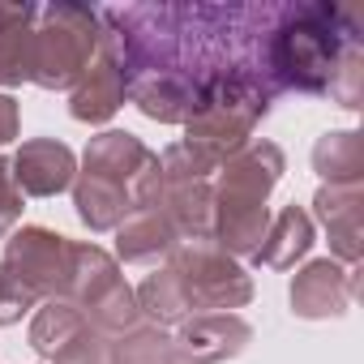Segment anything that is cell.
Wrapping results in <instances>:
<instances>
[{"mask_svg":"<svg viewBox=\"0 0 364 364\" xmlns=\"http://www.w3.org/2000/svg\"><path fill=\"white\" fill-rule=\"evenodd\" d=\"M137 309H141V317H150V326H180V321L193 317V304H189L185 287L176 283V274L167 266L154 270L137 287Z\"/></svg>","mask_w":364,"mask_h":364,"instance_id":"obj_20","label":"cell"},{"mask_svg":"<svg viewBox=\"0 0 364 364\" xmlns=\"http://www.w3.org/2000/svg\"><path fill=\"white\" fill-rule=\"evenodd\" d=\"M159 210L176 228L180 240H210L215 236V185L210 180H180L163 185Z\"/></svg>","mask_w":364,"mask_h":364,"instance_id":"obj_13","label":"cell"},{"mask_svg":"<svg viewBox=\"0 0 364 364\" xmlns=\"http://www.w3.org/2000/svg\"><path fill=\"white\" fill-rule=\"evenodd\" d=\"M124 99H129L124 95V73H120L116 56L107 48H99V56L90 60V69L82 73V82L69 95L73 120H82V124H107L124 107Z\"/></svg>","mask_w":364,"mask_h":364,"instance_id":"obj_12","label":"cell"},{"mask_svg":"<svg viewBox=\"0 0 364 364\" xmlns=\"http://www.w3.org/2000/svg\"><path fill=\"white\" fill-rule=\"evenodd\" d=\"M360 48V26L351 9L317 0V5H283L270 31V77L279 90L326 95L338 60Z\"/></svg>","mask_w":364,"mask_h":364,"instance_id":"obj_3","label":"cell"},{"mask_svg":"<svg viewBox=\"0 0 364 364\" xmlns=\"http://www.w3.org/2000/svg\"><path fill=\"white\" fill-rule=\"evenodd\" d=\"M103 48V26L95 9L43 5L31 31V82L43 90H73Z\"/></svg>","mask_w":364,"mask_h":364,"instance_id":"obj_5","label":"cell"},{"mask_svg":"<svg viewBox=\"0 0 364 364\" xmlns=\"http://www.w3.org/2000/svg\"><path fill=\"white\" fill-rule=\"evenodd\" d=\"M43 300L18 279V274H9L5 266H0V326H14V321H22L31 309H39Z\"/></svg>","mask_w":364,"mask_h":364,"instance_id":"obj_23","label":"cell"},{"mask_svg":"<svg viewBox=\"0 0 364 364\" xmlns=\"http://www.w3.org/2000/svg\"><path fill=\"white\" fill-rule=\"evenodd\" d=\"M313 171L326 185H360L364 180V137L355 129H338V133L317 137Z\"/></svg>","mask_w":364,"mask_h":364,"instance_id":"obj_19","label":"cell"},{"mask_svg":"<svg viewBox=\"0 0 364 364\" xmlns=\"http://www.w3.org/2000/svg\"><path fill=\"white\" fill-rule=\"evenodd\" d=\"M355 287H360V274L355 270H343L338 262L321 257V262H309L304 270H296L291 279V313L304 317V321H326V317H343L355 300Z\"/></svg>","mask_w":364,"mask_h":364,"instance_id":"obj_10","label":"cell"},{"mask_svg":"<svg viewBox=\"0 0 364 364\" xmlns=\"http://www.w3.org/2000/svg\"><path fill=\"white\" fill-rule=\"evenodd\" d=\"M287 159L274 141H245L223 167L215 185V245L232 257H253L270 228V193Z\"/></svg>","mask_w":364,"mask_h":364,"instance_id":"obj_4","label":"cell"},{"mask_svg":"<svg viewBox=\"0 0 364 364\" xmlns=\"http://www.w3.org/2000/svg\"><path fill=\"white\" fill-rule=\"evenodd\" d=\"M18 219H22V189H18V180H14L9 159H0V240L14 232Z\"/></svg>","mask_w":364,"mask_h":364,"instance_id":"obj_24","label":"cell"},{"mask_svg":"<svg viewBox=\"0 0 364 364\" xmlns=\"http://www.w3.org/2000/svg\"><path fill=\"white\" fill-rule=\"evenodd\" d=\"M176 245H180V236H176V228L167 223V215H163L159 206L133 210V215L116 228V257H120V262H133V266L159 262V257H167Z\"/></svg>","mask_w":364,"mask_h":364,"instance_id":"obj_16","label":"cell"},{"mask_svg":"<svg viewBox=\"0 0 364 364\" xmlns=\"http://www.w3.org/2000/svg\"><path fill=\"white\" fill-rule=\"evenodd\" d=\"M167 270L185 287V296L193 304V317L198 313H232V309H245L253 300V279L215 240L176 245L167 253Z\"/></svg>","mask_w":364,"mask_h":364,"instance_id":"obj_6","label":"cell"},{"mask_svg":"<svg viewBox=\"0 0 364 364\" xmlns=\"http://www.w3.org/2000/svg\"><path fill=\"white\" fill-rule=\"evenodd\" d=\"M18 137V99L0 95V146H9Z\"/></svg>","mask_w":364,"mask_h":364,"instance_id":"obj_25","label":"cell"},{"mask_svg":"<svg viewBox=\"0 0 364 364\" xmlns=\"http://www.w3.org/2000/svg\"><path fill=\"white\" fill-rule=\"evenodd\" d=\"M107 364H176L171 334L163 326H133L107 338Z\"/></svg>","mask_w":364,"mask_h":364,"instance_id":"obj_21","label":"cell"},{"mask_svg":"<svg viewBox=\"0 0 364 364\" xmlns=\"http://www.w3.org/2000/svg\"><path fill=\"white\" fill-rule=\"evenodd\" d=\"M313 210L330 232V249L355 266L360 262V215H364L360 185H321L313 198Z\"/></svg>","mask_w":364,"mask_h":364,"instance_id":"obj_14","label":"cell"},{"mask_svg":"<svg viewBox=\"0 0 364 364\" xmlns=\"http://www.w3.org/2000/svg\"><path fill=\"white\" fill-rule=\"evenodd\" d=\"M176 364H180V360H176Z\"/></svg>","mask_w":364,"mask_h":364,"instance_id":"obj_26","label":"cell"},{"mask_svg":"<svg viewBox=\"0 0 364 364\" xmlns=\"http://www.w3.org/2000/svg\"><path fill=\"white\" fill-rule=\"evenodd\" d=\"M253 343V326L236 313H198L171 334L180 364H223Z\"/></svg>","mask_w":364,"mask_h":364,"instance_id":"obj_9","label":"cell"},{"mask_svg":"<svg viewBox=\"0 0 364 364\" xmlns=\"http://www.w3.org/2000/svg\"><path fill=\"white\" fill-rule=\"evenodd\" d=\"M73 249L77 240L48 232V228H22L5 240V266L9 274H18L43 304L48 300H69V283H73Z\"/></svg>","mask_w":364,"mask_h":364,"instance_id":"obj_7","label":"cell"},{"mask_svg":"<svg viewBox=\"0 0 364 364\" xmlns=\"http://www.w3.org/2000/svg\"><path fill=\"white\" fill-rule=\"evenodd\" d=\"M124 95L159 124H189L223 86L270 77V31L283 5H124L95 9Z\"/></svg>","mask_w":364,"mask_h":364,"instance_id":"obj_1","label":"cell"},{"mask_svg":"<svg viewBox=\"0 0 364 364\" xmlns=\"http://www.w3.org/2000/svg\"><path fill=\"white\" fill-rule=\"evenodd\" d=\"M124 274L116 266L112 253H103L99 245H77L73 249V283H69V304H77L82 313L95 309L112 287H120Z\"/></svg>","mask_w":364,"mask_h":364,"instance_id":"obj_18","label":"cell"},{"mask_svg":"<svg viewBox=\"0 0 364 364\" xmlns=\"http://www.w3.org/2000/svg\"><path fill=\"white\" fill-rule=\"evenodd\" d=\"M35 5H0V86L31 82V31Z\"/></svg>","mask_w":364,"mask_h":364,"instance_id":"obj_17","label":"cell"},{"mask_svg":"<svg viewBox=\"0 0 364 364\" xmlns=\"http://www.w3.org/2000/svg\"><path fill=\"white\" fill-rule=\"evenodd\" d=\"M9 167H14L18 189L31 193V198H56V193L73 189V180H77V154L56 137L22 141Z\"/></svg>","mask_w":364,"mask_h":364,"instance_id":"obj_11","label":"cell"},{"mask_svg":"<svg viewBox=\"0 0 364 364\" xmlns=\"http://www.w3.org/2000/svg\"><path fill=\"white\" fill-rule=\"evenodd\" d=\"M163 176L159 154L124 129H107L90 137L82 154V171L73 180V206L90 232H116L133 210L159 206Z\"/></svg>","mask_w":364,"mask_h":364,"instance_id":"obj_2","label":"cell"},{"mask_svg":"<svg viewBox=\"0 0 364 364\" xmlns=\"http://www.w3.org/2000/svg\"><path fill=\"white\" fill-rule=\"evenodd\" d=\"M313 240H317V232H313L309 210H300V206L291 202V206H283V210L270 219V228H266V236H262L253 262H257V266H270V270H287V266H296V262L313 249Z\"/></svg>","mask_w":364,"mask_h":364,"instance_id":"obj_15","label":"cell"},{"mask_svg":"<svg viewBox=\"0 0 364 364\" xmlns=\"http://www.w3.org/2000/svg\"><path fill=\"white\" fill-rule=\"evenodd\" d=\"M330 99H338L343 107H360V99H364V48H351L343 60H338V73H334V82H330V90H326Z\"/></svg>","mask_w":364,"mask_h":364,"instance_id":"obj_22","label":"cell"},{"mask_svg":"<svg viewBox=\"0 0 364 364\" xmlns=\"http://www.w3.org/2000/svg\"><path fill=\"white\" fill-rule=\"evenodd\" d=\"M31 347L52 364H107V338L69 300L39 304L31 321Z\"/></svg>","mask_w":364,"mask_h":364,"instance_id":"obj_8","label":"cell"}]
</instances>
